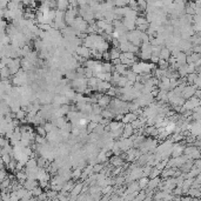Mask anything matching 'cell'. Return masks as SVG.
I'll return each mask as SVG.
<instances>
[{"label":"cell","instance_id":"obj_1","mask_svg":"<svg viewBox=\"0 0 201 201\" xmlns=\"http://www.w3.org/2000/svg\"><path fill=\"white\" fill-rule=\"evenodd\" d=\"M118 145H119L120 149L124 152V153H126L127 151H129L131 148H133V140L129 138V139H124V138H121L120 140H118Z\"/></svg>","mask_w":201,"mask_h":201},{"label":"cell","instance_id":"obj_2","mask_svg":"<svg viewBox=\"0 0 201 201\" xmlns=\"http://www.w3.org/2000/svg\"><path fill=\"white\" fill-rule=\"evenodd\" d=\"M198 91V88L194 85H187L185 89L182 91V98L185 100H189L191 98H193L195 95V92Z\"/></svg>","mask_w":201,"mask_h":201},{"label":"cell","instance_id":"obj_3","mask_svg":"<svg viewBox=\"0 0 201 201\" xmlns=\"http://www.w3.org/2000/svg\"><path fill=\"white\" fill-rule=\"evenodd\" d=\"M75 54H76V55H80V57H82V58H85V59H87V60L92 57V55H91V50L87 48V47H85V46H79V47H76Z\"/></svg>","mask_w":201,"mask_h":201},{"label":"cell","instance_id":"obj_4","mask_svg":"<svg viewBox=\"0 0 201 201\" xmlns=\"http://www.w3.org/2000/svg\"><path fill=\"white\" fill-rule=\"evenodd\" d=\"M185 148H186V146H184V145H181V143H174V145H173V153H172V156H173V158H179V156L184 155Z\"/></svg>","mask_w":201,"mask_h":201},{"label":"cell","instance_id":"obj_5","mask_svg":"<svg viewBox=\"0 0 201 201\" xmlns=\"http://www.w3.org/2000/svg\"><path fill=\"white\" fill-rule=\"evenodd\" d=\"M110 164L113 166V167H122L124 165H125V160H124V158L121 155H113L110 159Z\"/></svg>","mask_w":201,"mask_h":201},{"label":"cell","instance_id":"obj_6","mask_svg":"<svg viewBox=\"0 0 201 201\" xmlns=\"http://www.w3.org/2000/svg\"><path fill=\"white\" fill-rule=\"evenodd\" d=\"M113 87V85H112L111 82H107V81H99V84H98V92L99 93H107L110 89Z\"/></svg>","mask_w":201,"mask_h":201},{"label":"cell","instance_id":"obj_7","mask_svg":"<svg viewBox=\"0 0 201 201\" xmlns=\"http://www.w3.org/2000/svg\"><path fill=\"white\" fill-rule=\"evenodd\" d=\"M112 99H113V98L108 97L107 94H104V97L100 98V99L98 100V105H99V106H100L102 110H106V108H107V107L111 105Z\"/></svg>","mask_w":201,"mask_h":201},{"label":"cell","instance_id":"obj_8","mask_svg":"<svg viewBox=\"0 0 201 201\" xmlns=\"http://www.w3.org/2000/svg\"><path fill=\"white\" fill-rule=\"evenodd\" d=\"M139 118H138V115L135 114V113H127V114H125L124 115V119H122V124H125V125H128V124H132L133 121H135V120H138Z\"/></svg>","mask_w":201,"mask_h":201},{"label":"cell","instance_id":"obj_9","mask_svg":"<svg viewBox=\"0 0 201 201\" xmlns=\"http://www.w3.org/2000/svg\"><path fill=\"white\" fill-rule=\"evenodd\" d=\"M37 187H39V182L38 180H33V179H27L26 182L24 184V188H26L27 191H31V192Z\"/></svg>","mask_w":201,"mask_h":201},{"label":"cell","instance_id":"obj_10","mask_svg":"<svg viewBox=\"0 0 201 201\" xmlns=\"http://www.w3.org/2000/svg\"><path fill=\"white\" fill-rule=\"evenodd\" d=\"M134 133H135V131H134V128L132 127L131 124L125 125V127H124V134H122V138H124V139H129Z\"/></svg>","mask_w":201,"mask_h":201},{"label":"cell","instance_id":"obj_11","mask_svg":"<svg viewBox=\"0 0 201 201\" xmlns=\"http://www.w3.org/2000/svg\"><path fill=\"white\" fill-rule=\"evenodd\" d=\"M82 188H84V184L78 182V184L75 185L74 188H73V191L71 192V196H72V198H76V196H79V195L82 193Z\"/></svg>","mask_w":201,"mask_h":201},{"label":"cell","instance_id":"obj_12","mask_svg":"<svg viewBox=\"0 0 201 201\" xmlns=\"http://www.w3.org/2000/svg\"><path fill=\"white\" fill-rule=\"evenodd\" d=\"M75 185L76 184H74V180H71V181H67L66 184L64 185V188H62V193H65V194H67L68 192L71 193L72 191H73V188L75 187Z\"/></svg>","mask_w":201,"mask_h":201},{"label":"cell","instance_id":"obj_13","mask_svg":"<svg viewBox=\"0 0 201 201\" xmlns=\"http://www.w3.org/2000/svg\"><path fill=\"white\" fill-rule=\"evenodd\" d=\"M175 58H177V62H178L179 66H184V65H186V64H187V55H186V53H184V52L178 53V55H177Z\"/></svg>","mask_w":201,"mask_h":201},{"label":"cell","instance_id":"obj_14","mask_svg":"<svg viewBox=\"0 0 201 201\" xmlns=\"http://www.w3.org/2000/svg\"><path fill=\"white\" fill-rule=\"evenodd\" d=\"M172 57V53L171 51L166 47V46H164L162 48H161V52H160V59L162 60H166V61H168L169 60V58Z\"/></svg>","mask_w":201,"mask_h":201},{"label":"cell","instance_id":"obj_15","mask_svg":"<svg viewBox=\"0 0 201 201\" xmlns=\"http://www.w3.org/2000/svg\"><path fill=\"white\" fill-rule=\"evenodd\" d=\"M57 9L61 11V12H67L69 9V2L68 1H64V0H60V1H58Z\"/></svg>","mask_w":201,"mask_h":201},{"label":"cell","instance_id":"obj_16","mask_svg":"<svg viewBox=\"0 0 201 201\" xmlns=\"http://www.w3.org/2000/svg\"><path fill=\"white\" fill-rule=\"evenodd\" d=\"M108 47H110V43H107V41H102V43H100V44L97 46V51L99 53H101V54H104L105 52H107L108 51Z\"/></svg>","mask_w":201,"mask_h":201},{"label":"cell","instance_id":"obj_17","mask_svg":"<svg viewBox=\"0 0 201 201\" xmlns=\"http://www.w3.org/2000/svg\"><path fill=\"white\" fill-rule=\"evenodd\" d=\"M112 72H114V66H113V64H111L110 61H108V62L104 61V62H102V73H112Z\"/></svg>","mask_w":201,"mask_h":201},{"label":"cell","instance_id":"obj_18","mask_svg":"<svg viewBox=\"0 0 201 201\" xmlns=\"http://www.w3.org/2000/svg\"><path fill=\"white\" fill-rule=\"evenodd\" d=\"M101 115H102L104 119H108V120H113L114 118H115V113H113V112H112L111 110H108V108L102 110Z\"/></svg>","mask_w":201,"mask_h":201},{"label":"cell","instance_id":"obj_19","mask_svg":"<svg viewBox=\"0 0 201 201\" xmlns=\"http://www.w3.org/2000/svg\"><path fill=\"white\" fill-rule=\"evenodd\" d=\"M188 196H191V198H195V199H199L201 198V192L199 188H191L189 191H188V193H187Z\"/></svg>","mask_w":201,"mask_h":201},{"label":"cell","instance_id":"obj_20","mask_svg":"<svg viewBox=\"0 0 201 201\" xmlns=\"http://www.w3.org/2000/svg\"><path fill=\"white\" fill-rule=\"evenodd\" d=\"M186 14L192 15V17L195 15V2H188V4H186Z\"/></svg>","mask_w":201,"mask_h":201},{"label":"cell","instance_id":"obj_21","mask_svg":"<svg viewBox=\"0 0 201 201\" xmlns=\"http://www.w3.org/2000/svg\"><path fill=\"white\" fill-rule=\"evenodd\" d=\"M138 184H139V187H140V189L142 191H146V188L148 187V184H149V179L146 178V177H142L139 181H138Z\"/></svg>","mask_w":201,"mask_h":201},{"label":"cell","instance_id":"obj_22","mask_svg":"<svg viewBox=\"0 0 201 201\" xmlns=\"http://www.w3.org/2000/svg\"><path fill=\"white\" fill-rule=\"evenodd\" d=\"M110 54H111V61H114L117 59H120V55H121V52H120L119 48H112L110 51Z\"/></svg>","mask_w":201,"mask_h":201},{"label":"cell","instance_id":"obj_23","mask_svg":"<svg viewBox=\"0 0 201 201\" xmlns=\"http://www.w3.org/2000/svg\"><path fill=\"white\" fill-rule=\"evenodd\" d=\"M178 73L180 75V78H187L188 75V65H184V66H180L178 69Z\"/></svg>","mask_w":201,"mask_h":201},{"label":"cell","instance_id":"obj_24","mask_svg":"<svg viewBox=\"0 0 201 201\" xmlns=\"http://www.w3.org/2000/svg\"><path fill=\"white\" fill-rule=\"evenodd\" d=\"M196 149H198V147H196L195 145H188V146H186V148H185V152H184V154L189 158V156L193 154V152H195Z\"/></svg>","mask_w":201,"mask_h":201},{"label":"cell","instance_id":"obj_25","mask_svg":"<svg viewBox=\"0 0 201 201\" xmlns=\"http://www.w3.org/2000/svg\"><path fill=\"white\" fill-rule=\"evenodd\" d=\"M125 76L127 78V80H128V81L134 82V84H135V82H136V78H138V74H135V73H134L132 69H129V71L127 72V74L125 75Z\"/></svg>","mask_w":201,"mask_h":201},{"label":"cell","instance_id":"obj_26","mask_svg":"<svg viewBox=\"0 0 201 201\" xmlns=\"http://www.w3.org/2000/svg\"><path fill=\"white\" fill-rule=\"evenodd\" d=\"M81 177H82V169L81 168H75L74 171L72 172V180H81Z\"/></svg>","mask_w":201,"mask_h":201},{"label":"cell","instance_id":"obj_27","mask_svg":"<svg viewBox=\"0 0 201 201\" xmlns=\"http://www.w3.org/2000/svg\"><path fill=\"white\" fill-rule=\"evenodd\" d=\"M135 24H136V27H138V26H141V25L148 24V22H147V19H146V15H139V17L136 18V20H135Z\"/></svg>","mask_w":201,"mask_h":201},{"label":"cell","instance_id":"obj_28","mask_svg":"<svg viewBox=\"0 0 201 201\" xmlns=\"http://www.w3.org/2000/svg\"><path fill=\"white\" fill-rule=\"evenodd\" d=\"M11 75L12 74H11V71H9V68H8V67L1 68V78H2V80H7Z\"/></svg>","mask_w":201,"mask_h":201},{"label":"cell","instance_id":"obj_29","mask_svg":"<svg viewBox=\"0 0 201 201\" xmlns=\"http://www.w3.org/2000/svg\"><path fill=\"white\" fill-rule=\"evenodd\" d=\"M105 169V164H97L93 166V172L94 174H99Z\"/></svg>","mask_w":201,"mask_h":201},{"label":"cell","instance_id":"obj_30","mask_svg":"<svg viewBox=\"0 0 201 201\" xmlns=\"http://www.w3.org/2000/svg\"><path fill=\"white\" fill-rule=\"evenodd\" d=\"M196 78H198V74L196 73H193V74H188L187 75V84L188 85H194V82L196 80Z\"/></svg>","mask_w":201,"mask_h":201},{"label":"cell","instance_id":"obj_31","mask_svg":"<svg viewBox=\"0 0 201 201\" xmlns=\"http://www.w3.org/2000/svg\"><path fill=\"white\" fill-rule=\"evenodd\" d=\"M44 128H45V131H46L47 133H52L53 131H54V128H55V126H54L52 122L50 121V122H46V124H45Z\"/></svg>","mask_w":201,"mask_h":201},{"label":"cell","instance_id":"obj_32","mask_svg":"<svg viewBox=\"0 0 201 201\" xmlns=\"http://www.w3.org/2000/svg\"><path fill=\"white\" fill-rule=\"evenodd\" d=\"M101 113H102V108L98 104L93 105V112H92V114H94V115H101Z\"/></svg>","mask_w":201,"mask_h":201},{"label":"cell","instance_id":"obj_33","mask_svg":"<svg viewBox=\"0 0 201 201\" xmlns=\"http://www.w3.org/2000/svg\"><path fill=\"white\" fill-rule=\"evenodd\" d=\"M37 134L38 135H40V136H44V138H46L47 132L45 131L44 126H37Z\"/></svg>","mask_w":201,"mask_h":201},{"label":"cell","instance_id":"obj_34","mask_svg":"<svg viewBox=\"0 0 201 201\" xmlns=\"http://www.w3.org/2000/svg\"><path fill=\"white\" fill-rule=\"evenodd\" d=\"M152 169H153V167H151V166H145V167H143V177H146V178L151 177Z\"/></svg>","mask_w":201,"mask_h":201},{"label":"cell","instance_id":"obj_35","mask_svg":"<svg viewBox=\"0 0 201 201\" xmlns=\"http://www.w3.org/2000/svg\"><path fill=\"white\" fill-rule=\"evenodd\" d=\"M32 194H33L34 198H38L39 195H41V194H43V189H41V187L39 186V187H37V188H34V189L32 191Z\"/></svg>","mask_w":201,"mask_h":201},{"label":"cell","instance_id":"obj_36","mask_svg":"<svg viewBox=\"0 0 201 201\" xmlns=\"http://www.w3.org/2000/svg\"><path fill=\"white\" fill-rule=\"evenodd\" d=\"M9 199H11V201H20L17 192H11L9 193Z\"/></svg>","mask_w":201,"mask_h":201},{"label":"cell","instance_id":"obj_37","mask_svg":"<svg viewBox=\"0 0 201 201\" xmlns=\"http://www.w3.org/2000/svg\"><path fill=\"white\" fill-rule=\"evenodd\" d=\"M47 199H48V196H47V193H46V192L38 196V200L39 201H47Z\"/></svg>","mask_w":201,"mask_h":201},{"label":"cell","instance_id":"obj_38","mask_svg":"<svg viewBox=\"0 0 201 201\" xmlns=\"http://www.w3.org/2000/svg\"><path fill=\"white\" fill-rule=\"evenodd\" d=\"M194 166H195V167H198V168L201 171V159L196 160V161H194Z\"/></svg>","mask_w":201,"mask_h":201},{"label":"cell","instance_id":"obj_39","mask_svg":"<svg viewBox=\"0 0 201 201\" xmlns=\"http://www.w3.org/2000/svg\"><path fill=\"white\" fill-rule=\"evenodd\" d=\"M195 98H198L199 100H201V89H198L196 92H195V95H194Z\"/></svg>","mask_w":201,"mask_h":201}]
</instances>
